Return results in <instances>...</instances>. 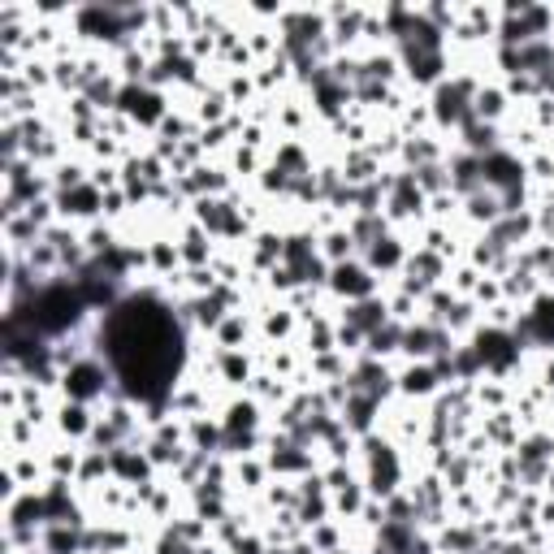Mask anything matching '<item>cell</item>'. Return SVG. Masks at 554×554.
Wrapping results in <instances>:
<instances>
[{
    "mask_svg": "<svg viewBox=\"0 0 554 554\" xmlns=\"http://www.w3.org/2000/svg\"><path fill=\"white\" fill-rule=\"evenodd\" d=\"M403 386H407V390H429V386H433V372H429V368H412Z\"/></svg>",
    "mask_w": 554,
    "mask_h": 554,
    "instance_id": "3",
    "label": "cell"
},
{
    "mask_svg": "<svg viewBox=\"0 0 554 554\" xmlns=\"http://www.w3.org/2000/svg\"><path fill=\"white\" fill-rule=\"evenodd\" d=\"M61 429H65V433H83V429H87V412L79 407V403L61 412Z\"/></svg>",
    "mask_w": 554,
    "mask_h": 554,
    "instance_id": "2",
    "label": "cell"
},
{
    "mask_svg": "<svg viewBox=\"0 0 554 554\" xmlns=\"http://www.w3.org/2000/svg\"><path fill=\"white\" fill-rule=\"evenodd\" d=\"M65 390H69L74 398H91V394L100 390V368H95V364H74V368L65 372Z\"/></svg>",
    "mask_w": 554,
    "mask_h": 554,
    "instance_id": "1",
    "label": "cell"
}]
</instances>
